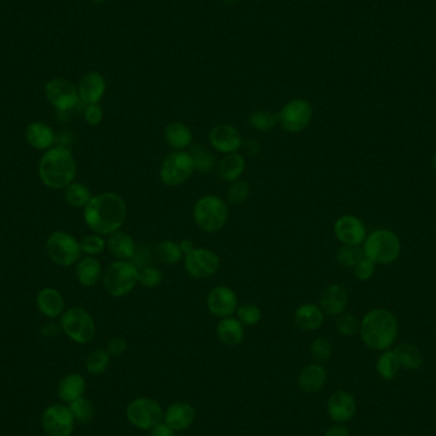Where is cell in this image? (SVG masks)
Instances as JSON below:
<instances>
[{"label":"cell","mask_w":436,"mask_h":436,"mask_svg":"<svg viewBox=\"0 0 436 436\" xmlns=\"http://www.w3.org/2000/svg\"><path fill=\"white\" fill-rule=\"evenodd\" d=\"M36 304L37 309L47 318H56L63 314V295L51 287H47L38 292Z\"/></svg>","instance_id":"26"},{"label":"cell","mask_w":436,"mask_h":436,"mask_svg":"<svg viewBox=\"0 0 436 436\" xmlns=\"http://www.w3.org/2000/svg\"><path fill=\"white\" fill-rule=\"evenodd\" d=\"M127 420L138 430L149 431L164 420V411L161 404L154 398L139 397L128 404Z\"/></svg>","instance_id":"9"},{"label":"cell","mask_w":436,"mask_h":436,"mask_svg":"<svg viewBox=\"0 0 436 436\" xmlns=\"http://www.w3.org/2000/svg\"><path fill=\"white\" fill-rule=\"evenodd\" d=\"M209 145L217 152L228 155L237 154L243 147V136L237 128L230 124H218L209 130Z\"/></svg>","instance_id":"16"},{"label":"cell","mask_w":436,"mask_h":436,"mask_svg":"<svg viewBox=\"0 0 436 436\" xmlns=\"http://www.w3.org/2000/svg\"><path fill=\"white\" fill-rule=\"evenodd\" d=\"M363 253L374 263L391 264L400 256V239L388 230H376L366 239Z\"/></svg>","instance_id":"6"},{"label":"cell","mask_w":436,"mask_h":436,"mask_svg":"<svg viewBox=\"0 0 436 436\" xmlns=\"http://www.w3.org/2000/svg\"><path fill=\"white\" fill-rule=\"evenodd\" d=\"M335 235L343 245H360L366 237L365 225L354 216H342L335 223Z\"/></svg>","instance_id":"17"},{"label":"cell","mask_w":436,"mask_h":436,"mask_svg":"<svg viewBox=\"0 0 436 436\" xmlns=\"http://www.w3.org/2000/svg\"><path fill=\"white\" fill-rule=\"evenodd\" d=\"M313 106L309 101L304 99L291 100L282 108L280 112H277L278 124L283 130L296 134L305 130L309 127L313 120Z\"/></svg>","instance_id":"11"},{"label":"cell","mask_w":436,"mask_h":436,"mask_svg":"<svg viewBox=\"0 0 436 436\" xmlns=\"http://www.w3.org/2000/svg\"><path fill=\"white\" fill-rule=\"evenodd\" d=\"M83 217L95 234L111 235L125 223L127 203L115 193H101L84 207Z\"/></svg>","instance_id":"1"},{"label":"cell","mask_w":436,"mask_h":436,"mask_svg":"<svg viewBox=\"0 0 436 436\" xmlns=\"http://www.w3.org/2000/svg\"><path fill=\"white\" fill-rule=\"evenodd\" d=\"M68 407L71 409L75 422H78L81 425L90 424L95 417V407H93L91 400H87L84 397L73 400L72 403H69Z\"/></svg>","instance_id":"36"},{"label":"cell","mask_w":436,"mask_h":436,"mask_svg":"<svg viewBox=\"0 0 436 436\" xmlns=\"http://www.w3.org/2000/svg\"><path fill=\"white\" fill-rule=\"evenodd\" d=\"M400 365L394 351L383 352L376 361V373L384 380H393L400 373Z\"/></svg>","instance_id":"34"},{"label":"cell","mask_w":436,"mask_h":436,"mask_svg":"<svg viewBox=\"0 0 436 436\" xmlns=\"http://www.w3.org/2000/svg\"><path fill=\"white\" fill-rule=\"evenodd\" d=\"M374 272H375V263L366 256L354 267V277L359 281H369L373 277Z\"/></svg>","instance_id":"47"},{"label":"cell","mask_w":436,"mask_h":436,"mask_svg":"<svg viewBox=\"0 0 436 436\" xmlns=\"http://www.w3.org/2000/svg\"><path fill=\"white\" fill-rule=\"evenodd\" d=\"M360 322L359 319L351 315V314H341L337 317L336 327L337 330L342 336L351 337L360 332Z\"/></svg>","instance_id":"45"},{"label":"cell","mask_w":436,"mask_h":436,"mask_svg":"<svg viewBox=\"0 0 436 436\" xmlns=\"http://www.w3.org/2000/svg\"><path fill=\"white\" fill-rule=\"evenodd\" d=\"M348 304V295L339 284H328L319 298V308L330 317H338L345 313Z\"/></svg>","instance_id":"20"},{"label":"cell","mask_w":436,"mask_h":436,"mask_svg":"<svg viewBox=\"0 0 436 436\" xmlns=\"http://www.w3.org/2000/svg\"><path fill=\"white\" fill-rule=\"evenodd\" d=\"M207 308L216 318L232 317L239 308L237 292L228 286H216L209 291Z\"/></svg>","instance_id":"15"},{"label":"cell","mask_w":436,"mask_h":436,"mask_svg":"<svg viewBox=\"0 0 436 436\" xmlns=\"http://www.w3.org/2000/svg\"><path fill=\"white\" fill-rule=\"evenodd\" d=\"M106 91V82L99 72L86 73L78 84L80 99L83 104H99Z\"/></svg>","instance_id":"21"},{"label":"cell","mask_w":436,"mask_h":436,"mask_svg":"<svg viewBox=\"0 0 436 436\" xmlns=\"http://www.w3.org/2000/svg\"><path fill=\"white\" fill-rule=\"evenodd\" d=\"M197 411L188 402H175L164 412V422L173 428L176 433L185 431L194 424Z\"/></svg>","instance_id":"19"},{"label":"cell","mask_w":436,"mask_h":436,"mask_svg":"<svg viewBox=\"0 0 436 436\" xmlns=\"http://www.w3.org/2000/svg\"><path fill=\"white\" fill-rule=\"evenodd\" d=\"M195 171L200 173H209L216 167V158L209 151L206 149L204 145H195L191 151Z\"/></svg>","instance_id":"39"},{"label":"cell","mask_w":436,"mask_h":436,"mask_svg":"<svg viewBox=\"0 0 436 436\" xmlns=\"http://www.w3.org/2000/svg\"><path fill=\"white\" fill-rule=\"evenodd\" d=\"M75 276L78 282L84 287L96 286L102 277V267L100 262L90 255L84 256L78 261Z\"/></svg>","instance_id":"30"},{"label":"cell","mask_w":436,"mask_h":436,"mask_svg":"<svg viewBox=\"0 0 436 436\" xmlns=\"http://www.w3.org/2000/svg\"><path fill=\"white\" fill-rule=\"evenodd\" d=\"M193 218L202 231L208 234L218 232L228 223V203L213 194L204 195L195 202Z\"/></svg>","instance_id":"4"},{"label":"cell","mask_w":436,"mask_h":436,"mask_svg":"<svg viewBox=\"0 0 436 436\" xmlns=\"http://www.w3.org/2000/svg\"><path fill=\"white\" fill-rule=\"evenodd\" d=\"M293 322L301 330H317L323 326L324 313L315 304H304L293 314Z\"/></svg>","instance_id":"24"},{"label":"cell","mask_w":436,"mask_h":436,"mask_svg":"<svg viewBox=\"0 0 436 436\" xmlns=\"http://www.w3.org/2000/svg\"><path fill=\"white\" fill-rule=\"evenodd\" d=\"M46 253L51 262L62 267L77 263L81 258V243L71 234L56 231L46 241Z\"/></svg>","instance_id":"10"},{"label":"cell","mask_w":436,"mask_h":436,"mask_svg":"<svg viewBox=\"0 0 436 436\" xmlns=\"http://www.w3.org/2000/svg\"><path fill=\"white\" fill-rule=\"evenodd\" d=\"M60 328L73 342L87 345L96 336V324L91 315L82 308H71L64 311Z\"/></svg>","instance_id":"8"},{"label":"cell","mask_w":436,"mask_h":436,"mask_svg":"<svg viewBox=\"0 0 436 436\" xmlns=\"http://www.w3.org/2000/svg\"><path fill=\"white\" fill-rule=\"evenodd\" d=\"M155 254L161 263L167 265L178 264L184 259L180 246L173 240H164L158 243L155 247Z\"/></svg>","instance_id":"33"},{"label":"cell","mask_w":436,"mask_h":436,"mask_svg":"<svg viewBox=\"0 0 436 436\" xmlns=\"http://www.w3.org/2000/svg\"><path fill=\"white\" fill-rule=\"evenodd\" d=\"M105 247H106V241L99 234L83 237L82 241H81L82 253L90 255V256L101 254L105 250Z\"/></svg>","instance_id":"46"},{"label":"cell","mask_w":436,"mask_h":436,"mask_svg":"<svg viewBox=\"0 0 436 436\" xmlns=\"http://www.w3.org/2000/svg\"><path fill=\"white\" fill-rule=\"evenodd\" d=\"M324 436H350V431L347 430V427L339 424V425L329 427Z\"/></svg>","instance_id":"52"},{"label":"cell","mask_w":436,"mask_h":436,"mask_svg":"<svg viewBox=\"0 0 436 436\" xmlns=\"http://www.w3.org/2000/svg\"><path fill=\"white\" fill-rule=\"evenodd\" d=\"M86 387H87V383L81 374H68L58 385V396L60 400L69 404L73 400L83 397Z\"/></svg>","instance_id":"28"},{"label":"cell","mask_w":436,"mask_h":436,"mask_svg":"<svg viewBox=\"0 0 436 436\" xmlns=\"http://www.w3.org/2000/svg\"><path fill=\"white\" fill-rule=\"evenodd\" d=\"M127 339L123 337H112L106 346V351L110 356H121L127 351Z\"/></svg>","instance_id":"49"},{"label":"cell","mask_w":436,"mask_h":436,"mask_svg":"<svg viewBox=\"0 0 436 436\" xmlns=\"http://www.w3.org/2000/svg\"><path fill=\"white\" fill-rule=\"evenodd\" d=\"M363 259V253L357 246L342 245L337 249L336 262L342 268H354Z\"/></svg>","instance_id":"40"},{"label":"cell","mask_w":436,"mask_h":436,"mask_svg":"<svg viewBox=\"0 0 436 436\" xmlns=\"http://www.w3.org/2000/svg\"><path fill=\"white\" fill-rule=\"evenodd\" d=\"M109 352L106 350H95L86 359V369L92 375H101L109 369Z\"/></svg>","instance_id":"38"},{"label":"cell","mask_w":436,"mask_h":436,"mask_svg":"<svg viewBox=\"0 0 436 436\" xmlns=\"http://www.w3.org/2000/svg\"><path fill=\"white\" fill-rule=\"evenodd\" d=\"M433 165H434V167H435L436 170V152L435 155H434V158H433Z\"/></svg>","instance_id":"55"},{"label":"cell","mask_w":436,"mask_h":436,"mask_svg":"<svg viewBox=\"0 0 436 436\" xmlns=\"http://www.w3.org/2000/svg\"><path fill=\"white\" fill-rule=\"evenodd\" d=\"M360 335L363 343L369 348L384 351L389 348L397 338V319L388 310H372L361 320Z\"/></svg>","instance_id":"3"},{"label":"cell","mask_w":436,"mask_h":436,"mask_svg":"<svg viewBox=\"0 0 436 436\" xmlns=\"http://www.w3.org/2000/svg\"><path fill=\"white\" fill-rule=\"evenodd\" d=\"M195 171L191 152L173 151L166 156L160 167V179L166 186L175 188L188 182Z\"/></svg>","instance_id":"7"},{"label":"cell","mask_w":436,"mask_h":436,"mask_svg":"<svg viewBox=\"0 0 436 436\" xmlns=\"http://www.w3.org/2000/svg\"><path fill=\"white\" fill-rule=\"evenodd\" d=\"M394 354L400 367L406 370H417L424 363V354L417 347L411 343H400L394 348Z\"/></svg>","instance_id":"32"},{"label":"cell","mask_w":436,"mask_h":436,"mask_svg":"<svg viewBox=\"0 0 436 436\" xmlns=\"http://www.w3.org/2000/svg\"><path fill=\"white\" fill-rule=\"evenodd\" d=\"M245 157L237 154L225 155L218 161L217 170L219 178L226 182H234L240 180L241 175L245 170Z\"/></svg>","instance_id":"29"},{"label":"cell","mask_w":436,"mask_h":436,"mask_svg":"<svg viewBox=\"0 0 436 436\" xmlns=\"http://www.w3.org/2000/svg\"><path fill=\"white\" fill-rule=\"evenodd\" d=\"M179 246H180V249H182L184 256L189 254V253H191V252L195 249V246L193 244V241L189 240V239H184V240H182V241L179 243Z\"/></svg>","instance_id":"53"},{"label":"cell","mask_w":436,"mask_h":436,"mask_svg":"<svg viewBox=\"0 0 436 436\" xmlns=\"http://www.w3.org/2000/svg\"><path fill=\"white\" fill-rule=\"evenodd\" d=\"M328 373L322 363H310L301 370L299 375V387L301 391L306 393H315L324 388L327 383Z\"/></svg>","instance_id":"22"},{"label":"cell","mask_w":436,"mask_h":436,"mask_svg":"<svg viewBox=\"0 0 436 436\" xmlns=\"http://www.w3.org/2000/svg\"><path fill=\"white\" fill-rule=\"evenodd\" d=\"M250 125L258 132H269L278 124L277 112L267 110H255L249 118Z\"/></svg>","instance_id":"37"},{"label":"cell","mask_w":436,"mask_h":436,"mask_svg":"<svg viewBox=\"0 0 436 436\" xmlns=\"http://www.w3.org/2000/svg\"><path fill=\"white\" fill-rule=\"evenodd\" d=\"M250 195V185L244 180H237L231 182L226 193V199L231 204H243Z\"/></svg>","instance_id":"42"},{"label":"cell","mask_w":436,"mask_h":436,"mask_svg":"<svg viewBox=\"0 0 436 436\" xmlns=\"http://www.w3.org/2000/svg\"><path fill=\"white\" fill-rule=\"evenodd\" d=\"M162 280V273L156 267L147 265L145 268L139 269V284L145 289H155L161 284Z\"/></svg>","instance_id":"44"},{"label":"cell","mask_w":436,"mask_h":436,"mask_svg":"<svg viewBox=\"0 0 436 436\" xmlns=\"http://www.w3.org/2000/svg\"><path fill=\"white\" fill-rule=\"evenodd\" d=\"M41 424L49 436H72L75 420L68 406L63 403H54L46 407Z\"/></svg>","instance_id":"13"},{"label":"cell","mask_w":436,"mask_h":436,"mask_svg":"<svg viewBox=\"0 0 436 436\" xmlns=\"http://www.w3.org/2000/svg\"><path fill=\"white\" fill-rule=\"evenodd\" d=\"M106 246L111 255L118 261H132L136 255V245L134 239L120 230L109 235Z\"/></svg>","instance_id":"23"},{"label":"cell","mask_w":436,"mask_h":436,"mask_svg":"<svg viewBox=\"0 0 436 436\" xmlns=\"http://www.w3.org/2000/svg\"><path fill=\"white\" fill-rule=\"evenodd\" d=\"M59 332H60V327L56 326L53 322L45 323V324L43 326V328H41V333H43V336L46 337V338L56 337L59 335Z\"/></svg>","instance_id":"51"},{"label":"cell","mask_w":436,"mask_h":436,"mask_svg":"<svg viewBox=\"0 0 436 436\" xmlns=\"http://www.w3.org/2000/svg\"><path fill=\"white\" fill-rule=\"evenodd\" d=\"M225 4H228V5H234V4H237L239 0H222Z\"/></svg>","instance_id":"54"},{"label":"cell","mask_w":436,"mask_h":436,"mask_svg":"<svg viewBox=\"0 0 436 436\" xmlns=\"http://www.w3.org/2000/svg\"><path fill=\"white\" fill-rule=\"evenodd\" d=\"M92 1H96V3H102V1H106V0H92Z\"/></svg>","instance_id":"56"},{"label":"cell","mask_w":436,"mask_h":436,"mask_svg":"<svg viewBox=\"0 0 436 436\" xmlns=\"http://www.w3.org/2000/svg\"><path fill=\"white\" fill-rule=\"evenodd\" d=\"M38 173L47 188L54 191L65 189L72 184L77 173L72 152L62 145L50 148L40 161Z\"/></svg>","instance_id":"2"},{"label":"cell","mask_w":436,"mask_h":436,"mask_svg":"<svg viewBox=\"0 0 436 436\" xmlns=\"http://www.w3.org/2000/svg\"><path fill=\"white\" fill-rule=\"evenodd\" d=\"M356 409L357 404L354 396L346 391H335L327 402L328 415L337 424L351 421L356 413Z\"/></svg>","instance_id":"18"},{"label":"cell","mask_w":436,"mask_h":436,"mask_svg":"<svg viewBox=\"0 0 436 436\" xmlns=\"http://www.w3.org/2000/svg\"><path fill=\"white\" fill-rule=\"evenodd\" d=\"M216 333H217L218 339L223 345L235 347L244 341L245 329L239 319L228 317V318L221 319L218 322Z\"/></svg>","instance_id":"25"},{"label":"cell","mask_w":436,"mask_h":436,"mask_svg":"<svg viewBox=\"0 0 436 436\" xmlns=\"http://www.w3.org/2000/svg\"><path fill=\"white\" fill-rule=\"evenodd\" d=\"M237 315L243 326L254 327L262 319V310L255 304L246 302L237 308Z\"/></svg>","instance_id":"41"},{"label":"cell","mask_w":436,"mask_h":436,"mask_svg":"<svg viewBox=\"0 0 436 436\" xmlns=\"http://www.w3.org/2000/svg\"><path fill=\"white\" fill-rule=\"evenodd\" d=\"M64 195L68 204L75 208H84L92 198L91 191L82 182H72L65 188Z\"/></svg>","instance_id":"35"},{"label":"cell","mask_w":436,"mask_h":436,"mask_svg":"<svg viewBox=\"0 0 436 436\" xmlns=\"http://www.w3.org/2000/svg\"><path fill=\"white\" fill-rule=\"evenodd\" d=\"M149 436H176V431L161 421L149 430Z\"/></svg>","instance_id":"50"},{"label":"cell","mask_w":436,"mask_h":436,"mask_svg":"<svg viewBox=\"0 0 436 436\" xmlns=\"http://www.w3.org/2000/svg\"><path fill=\"white\" fill-rule=\"evenodd\" d=\"M104 287L112 298H124L139 284V269L130 261H115L102 276Z\"/></svg>","instance_id":"5"},{"label":"cell","mask_w":436,"mask_h":436,"mask_svg":"<svg viewBox=\"0 0 436 436\" xmlns=\"http://www.w3.org/2000/svg\"><path fill=\"white\" fill-rule=\"evenodd\" d=\"M184 267L186 273L197 280H204L215 276L221 267L217 253L207 247H195L184 256Z\"/></svg>","instance_id":"12"},{"label":"cell","mask_w":436,"mask_h":436,"mask_svg":"<svg viewBox=\"0 0 436 436\" xmlns=\"http://www.w3.org/2000/svg\"><path fill=\"white\" fill-rule=\"evenodd\" d=\"M102 118H104V111H102L100 104L87 105V108L84 110V119L92 127L99 125L102 121Z\"/></svg>","instance_id":"48"},{"label":"cell","mask_w":436,"mask_h":436,"mask_svg":"<svg viewBox=\"0 0 436 436\" xmlns=\"http://www.w3.org/2000/svg\"><path fill=\"white\" fill-rule=\"evenodd\" d=\"M309 351L315 363H323L330 359L333 348H332V345L327 338L319 337L311 342Z\"/></svg>","instance_id":"43"},{"label":"cell","mask_w":436,"mask_h":436,"mask_svg":"<svg viewBox=\"0 0 436 436\" xmlns=\"http://www.w3.org/2000/svg\"><path fill=\"white\" fill-rule=\"evenodd\" d=\"M26 141L35 149H49L54 145L55 134L53 129L45 123L35 121L26 129Z\"/></svg>","instance_id":"31"},{"label":"cell","mask_w":436,"mask_h":436,"mask_svg":"<svg viewBox=\"0 0 436 436\" xmlns=\"http://www.w3.org/2000/svg\"><path fill=\"white\" fill-rule=\"evenodd\" d=\"M164 136L166 143L173 151H185L193 143L191 128L182 121H173L165 127Z\"/></svg>","instance_id":"27"},{"label":"cell","mask_w":436,"mask_h":436,"mask_svg":"<svg viewBox=\"0 0 436 436\" xmlns=\"http://www.w3.org/2000/svg\"><path fill=\"white\" fill-rule=\"evenodd\" d=\"M46 97L49 102L59 111L72 110L80 104L78 88L65 78H54L46 84Z\"/></svg>","instance_id":"14"}]
</instances>
